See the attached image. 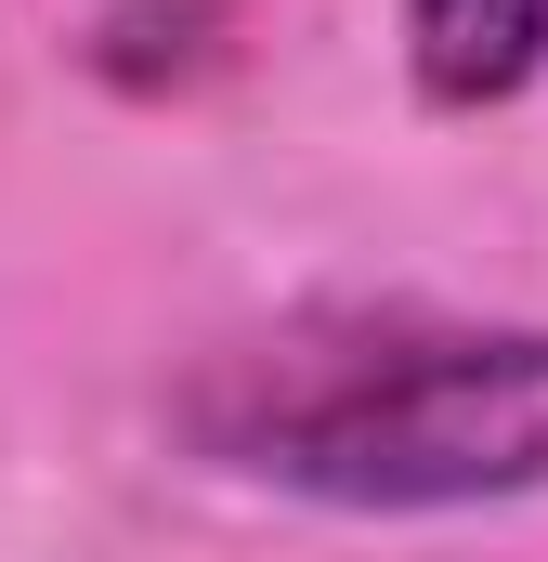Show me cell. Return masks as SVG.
Listing matches in <instances>:
<instances>
[{
  "instance_id": "1",
  "label": "cell",
  "mask_w": 548,
  "mask_h": 562,
  "mask_svg": "<svg viewBox=\"0 0 548 562\" xmlns=\"http://www.w3.org/2000/svg\"><path fill=\"white\" fill-rule=\"evenodd\" d=\"M196 431L327 510H496L548 484V327H392L353 353H287L262 406Z\"/></svg>"
},
{
  "instance_id": "2",
  "label": "cell",
  "mask_w": 548,
  "mask_h": 562,
  "mask_svg": "<svg viewBox=\"0 0 548 562\" xmlns=\"http://www.w3.org/2000/svg\"><path fill=\"white\" fill-rule=\"evenodd\" d=\"M406 66L418 105H444V119L523 105L548 79V0H406Z\"/></svg>"
}]
</instances>
